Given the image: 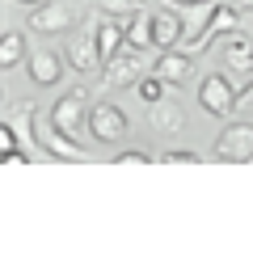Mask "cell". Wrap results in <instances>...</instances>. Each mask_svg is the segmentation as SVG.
<instances>
[{"label": "cell", "mask_w": 253, "mask_h": 253, "mask_svg": "<svg viewBox=\"0 0 253 253\" xmlns=\"http://www.w3.org/2000/svg\"><path fill=\"white\" fill-rule=\"evenodd\" d=\"M51 123L59 126L63 135H72L76 144H84V139L93 135V131H89V93H84V89L63 93V97L51 106Z\"/></svg>", "instance_id": "6da1fadb"}, {"label": "cell", "mask_w": 253, "mask_h": 253, "mask_svg": "<svg viewBox=\"0 0 253 253\" xmlns=\"http://www.w3.org/2000/svg\"><path fill=\"white\" fill-rule=\"evenodd\" d=\"M101 68H106V84L110 89H126V84L135 89V84L152 72V59H148L144 51H135V46H123V51H118L114 59H106Z\"/></svg>", "instance_id": "7a4b0ae2"}, {"label": "cell", "mask_w": 253, "mask_h": 253, "mask_svg": "<svg viewBox=\"0 0 253 253\" xmlns=\"http://www.w3.org/2000/svg\"><path fill=\"white\" fill-rule=\"evenodd\" d=\"M89 131L97 144H118V139L131 131V118H126L123 106H114V101H93L89 106Z\"/></svg>", "instance_id": "3957f363"}, {"label": "cell", "mask_w": 253, "mask_h": 253, "mask_svg": "<svg viewBox=\"0 0 253 253\" xmlns=\"http://www.w3.org/2000/svg\"><path fill=\"white\" fill-rule=\"evenodd\" d=\"M26 26L34 30V34H68V30L76 26V9L63 4V0H42V4L30 9Z\"/></svg>", "instance_id": "277c9868"}, {"label": "cell", "mask_w": 253, "mask_h": 253, "mask_svg": "<svg viewBox=\"0 0 253 253\" xmlns=\"http://www.w3.org/2000/svg\"><path fill=\"white\" fill-rule=\"evenodd\" d=\"M199 106L207 110V114H215V118H228V114L236 110L232 76H228V72H211V76H203V84H199Z\"/></svg>", "instance_id": "5b68a950"}, {"label": "cell", "mask_w": 253, "mask_h": 253, "mask_svg": "<svg viewBox=\"0 0 253 253\" xmlns=\"http://www.w3.org/2000/svg\"><path fill=\"white\" fill-rule=\"evenodd\" d=\"M219 161H253V123H228L215 139Z\"/></svg>", "instance_id": "8992f818"}, {"label": "cell", "mask_w": 253, "mask_h": 253, "mask_svg": "<svg viewBox=\"0 0 253 253\" xmlns=\"http://www.w3.org/2000/svg\"><path fill=\"white\" fill-rule=\"evenodd\" d=\"M236 26H241V9H236V4H224V0H219V9H215V17H211V26L203 30V34L194 38V42H186L181 51H186V55H203V51H207L211 42H215V38L232 34Z\"/></svg>", "instance_id": "52a82bcc"}, {"label": "cell", "mask_w": 253, "mask_h": 253, "mask_svg": "<svg viewBox=\"0 0 253 253\" xmlns=\"http://www.w3.org/2000/svg\"><path fill=\"white\" fill-rule=\"evenodd\" d=\"M152 38H156V51H173V46H181V38H186V21H181L177 4H173V9L156 4V9H152Z\"/></svg>", "instance_id": "ba28073f"}, {"label": "cell", "mask_w": 253, "mask_h": 253, "mask_svg": "<svg viewBox=\"0 0 253 253\" xmlns=\"http://www.w3.org/2000/svg\"><path fill=\"white\" fill-rule=\"evenodd\" d=\"M219 59H224L228 72H245V76H253V38H245L241 30L224 34V38H219Z\"/></svg>", "instance_id": "9c48e42d"}, {"label": "cell", "mask_w": 253, "mask_h": 253, "mask_svg": "<svg viewBox=\"0 0 253 253\" xmlns=\"http://www.w3.org/2000/svg\"><path fill=\"white\" fill-rule=\"evenodd\" d=\"M38 148L51 156H59V161H84V144H76L72 135H63L59 126H38Z\"/></svg>", "instance_id": "30bf717a"}, {"label": "cell", "mask_w": 253, "mask_h": 253, "mask_svg": "<svg viewBox=\"0 0 253 253\" xmlns=\"http://www.w3.org/2000/svg\"><path fill=\"white\" fill-rule=\"evenodd\" d=\"M63 59L72 63L76 72H93V68H101V51H97V34H93V26L84 30L81 38L68 42V55H63Z\"/></svg>", "instance_id": "8fae6325"}, {"label": "cell", "mask_w": 253, "mask_h": 253, "mask_svg": "<svg viewBox=\"0 0 253 253\" xmlns=\"http://www.w3.org/2000/svg\"><path fill=\"white\" fill-rule=\"evenodd\" d=\"M26 68H30V81H34L38 89H51V84H59V76H63V59L55 51H30Z\"/></svg>", "instance_id": "7c38bea8"}, {"label": "cell", "mask_w": 253, "mask_h": 253, "mask_svg": "<svg viewBox=\"0 0 253 253\" xmlns=\"http://www.w3.org/2000/svg\"><path fill=\"white\" fill-rule=\"evenodd\" d=\"M215 9H219V0H194V4H177L181 21H186V38H181V46H186V42H194V38H199L203 30L211 26Z\"/></svg>", "instance_id": "4fadbf2b"}, {"label": "cell", "mask_w": 253, "mask_h": 253, "mask_svg": "<svg viewBox=\"0 0 253 253\" xmlns=\"http://www.w3.org/2000/svg\"><path fill=\"white\" fill-rule=\"evenodd\" d=\"M34 118H38V106L34 101H26V106H17L9 114V126L17 131V139H21V152H26V161L38 152V126H34Z\"/></svg>", "instance_id": "5bb4252c"}, {"label": "cell", "mask_w": 253, "mask_h": 253, "mask_svg": "<svg viewBox=\"0 0 253 253\" xmlns=\"http://www.w3.org/2000/svg\"><path fill=\"white\" fill-rule=\"evenodd\" d=\"M123 26H126V46H135V51H152L156 46V38H152V9H135L131 17H123Z\"/></svg>", "instance_id": "9a60e30c"}, {"label": "cell", "mask_w": 253, "mask_h": 253, "mask_svg": "<svg viewBox=\"0 0 253 253\" xmlns=\"http://www.w3.org/2000/svg\"><path fill=\"white\" fill-rule=\"evenodd\" d=\"M190 59H194V55H186L181 46H173V51H161V55L152 59V72L165 76L169 84H181V81L190 76Z\"/></svg>", "instance_id": "2e32d148"}, {"label": "cell", "mask_w": 253, "mask_h": 253, "mask_svg": "<svg viewBox=\"0 0 253 253\" xmlns=\"http://www.w3.org/2000/svg\"><path fill=\"white\" fill-rule=\"evenodd\" d=\"M21 59H30L26 34H21V30H4V34H0V72H13Z\"/></svg>", "instance_id": "e0dca14e"}, {"label": "cell", "mask_w": 253, "mask_h": 253, "mask_svg": "<svg viewBox=\"0 0 253 253\" xmlns=\"http://www.w3.org/2000/svg\"><path fill=\"white\" fill-rule=\"evenodd\" d=\"M148 118H152V126L156 131H181L186 126V110L177 106V101H156V106H148Z\"/></svg>", "instance_id": "ac0fdd59"}, {"label": "cell", "mask_w": 253, "mask_h": 253, "mask_svg": "<svg viewBox=\"0 0 253 253\" xmlns=\"http://www.w3.org/2000/svg\"><path fill=\"white\" fill-rule=\"evenodd\" d=\"M135 93H139V101H144V106H156V101H165V93H169V81H165V76H156V72H148L144 81L135 84Z\"/></svg>", "instance_id": "d6986e66"}, {"label": "cell", "mask_w": 253, "mask_h": 253, "mask_svg": "<svg viewBox=\"0 0 253 253\" xmlns=\"http://www.w3.org/2000/svg\"><path fill=\"white\" fill-rule=\"evenodd\" d=\"M97 9L110 17H131L135 9H144V0H97Z\"/></svg>", "instance_id": "ffe728a7"}, {"label": "cell", "mask_w": 253, "mask_h": 253, "mask_svg": "<svg viewBox=\"0 0 253 253\" xmlns=\"http://www.w3.org/2000/svg\"><path fill=\"white\" fill-rule=\"evenodd\" d=\"M114 161H118V165H148V161H152V156H148L144 148H126V152H118Z\"/></svg>", "instance_id": "44dd1931"}, {"label": "cell", "mask_w": 253, "mask_h": 253, "mask_svg": "<svg viewBox=\"0 0 253 253\" xmlns=\"http://www.w3.org/2000/svg\"><path fill=\"white\" fill-rule=\"evenodd\" d=\"M161 161H173V165H190V161H199V152H194V148H173V152H165Z\"/></svg>", "instance_id": "7402d4cb"}, {"label": "cell", "mask_w": 253, "mask_h": 253, "mask_svg": "<svg viewBox=\"0 0 253 253\" xmlns=\"http://www.w3.org/2000/svg\"><path fill=\"white\" fill-rule=\"evenodd\" d=\"M236 110H241V114H253V81L236 93Z\"/></svg>", "instance_id": "603a6c76"}, {"label": "cell", "mask_w": 253, "mask_h": 253, "mask_svg": "<svg viewBox=\"0 0 253 253\" xmlns=\"http://www.w3.org/2000/svg\"><path fill=\"white\" fill-rule=\"evenodd\" d=\"M236 9H241V13H245V9H253V0H236Z\"/></svg>", "instance_id": "cb8c5ba5"}, {"label": "cell", "mask_w": 253, "mask_h": 253, "mask_svg": "<svg viewBox=\"0 0 253 253\" xmlns=\"http://www.w3.org/2000/svg\"><path fill=\"white\" fill-rule=\"evenodd\" d=\"M13 4H30V9H34V4H42V0H13Z\"/></svg>", "instance_id": "d4e9b609"}, {"label": "cell", "mask_w": 253, "mask_h": 253, "mask_svg": "<svg viewBox=\"0 0 253 253\" xmlns=\"http://www.w3.org/2000/svg\"><path fill=\"white\" fill-rule=\"evenodd\" d=\"M169 4H194V0H169Z\"/></svg>", "instance_id": "484cf974"}]
</instances>
